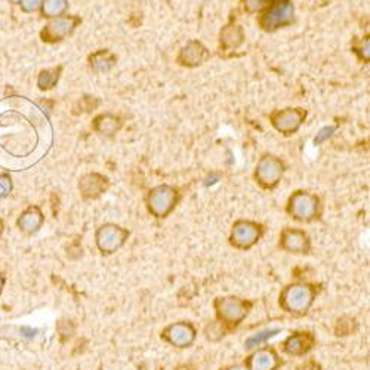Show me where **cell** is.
Here are the masks:
<instances>
[{
	"mask_svg": "<svg viewBox=\"0 0 370 370\" xmlns=\"http://www.w3.org/2000/svg\"><path fill=\"white\" fill-rule=\"evenodd\" d=\"M89 67L94 73L106 75L116 67L117 57L110 49H98L89 55Z\"/></svg>",
	"mask_w": 370,
	"mask_h": 370,
	"instance_id": "19",
	"label": "cell"
},
{
	"mask_svg": "<svg viewBox=\"0 0 370 370\" xmlns=\"http://www.w3.org/2000/svg\"><path fill=\"white\" fill-rule=\"evenodd\" d=\"M2 231H3V225H2V222H0V234H2Z\"/></svg>",
	"mask_w": 370,
	"mask_h": 370,
	"instance_id": "34",
	"label": "cell"
},
{
	"mask_svg": "<svg viewBox=\"0 0 370 370\" xmlns=\"http://www.w3.org/2000/svg\"><path fill=\"white\" fill-rule=\"evenodd\" d=\"M306 116L308 111L302 107H287L274 110L270 115V123L283 137H292L302 128Z\"/></svg>",
	"mask_w": 370,
	"mask_h": 370,
	"instance_id": "9",
	"label": "cell"
},
{
	"mask_svg": "<svg viewBox=\"0 0 370 370\" xmlns=\"http://www.w3.org/2000/svg\"><path fill=\"white\" fill-rule=\"evenodd\" d=\"M21 6L24 12H35L42 6V0H21Z\"/></svg>",
	"mask_w": 370,
	"mask_h": 370,
	"instance_id": "27",
	"label": "cell"
},
{
	"mask_svg": "<svg viewBox=\"0 0 370 370\" xmlns=\"http://www.w3.org/2000/svg\"><path fill=\"white\" fill-rule=\"evenodd\" d=\"M279 248L292 255H308L311 252V237L305 230L286 227L280 231Z\"/></svg>",
	"mask_w": 370,
	"mask_h": 370,
	"instance_id": "12",
	"label": "cell"
},
{
	"mask_svg": "<svg viewBox=\"0 0 370 370\" xmlns=\"http://www.w3.org/2000/svg\"><path fill=\"white\" fill-rule=\"evenodd\" d=\"M123 128V119L115 113H101L92 121V129L104 138H115Z\"/></svg>",
	"mask_w": 370,
	"mask_h": 370,
	"instance_id": "17",
	"label": "cell"
},
{
	"mask_svg": "<svg viewBox=\"0 0 370 370\" xmlns=\"http://www.w3.org/2000/svg\"><path fill=\"white\" fill-rule=\"evenodd\" d=\"M3 284H5V279L2 275H0V292H2V289H3Z\"/></svg>",
	"mask_w": 370,
	"mask_h": 370,
	"instance_id": "32",
	"label": "cell"
},
{
	"mask_svg": "<svg viewBox=\"0 0 370 370\" xmlns=\"http://www.w3.org/2000/svg\"><path fill=\"white\" fill-rule=\"evenodd\" d=\"M11 2H12V3H14V5H18V3H19V2H21V0H11Z\"/></svg>",
	"mask_w": 370,
	"mask_h": 370,
	"instance_id": "33",
	"label": "cell"
},
{
	"mask_svg": "<svg viewBox=\"0 0 370 370\" xmlns=\"http://www.w3.org/2000/svg\"><path fill=\"white\" fill-rule=\"evenodd\" d=\"M298 370H322V367L315 362H305L304 364L298 366Z\"/></svg>",
	"mask_w": 370,
	"mask_h": 370,
	"instance_id": "29",
	"label": "cell"
},
{
	"mask_svg": "<svg viewBox=\"0 0 370 370\" xmlns=\"http://www.w3.org/2000/svg\"><path fill=\"white\" fill-rule=\"evenodd\" d=\"M283 364L279 353L270 345L260 347L244 360V366L248 370H277Z\"/></svg>",
	"mask_w": 370,
	"mask_h": 370,
	"instance_id": "15",
	"label": "cell"
},
{
	"mask_svg": "<svg viewBox=\"0 0 370 370\" xmlns=\"http://www.w3.org/2000/svg\"><path fill=\"white\" fill-rule=\"evenodd\" d=\"M211 58V50L199 39H191L177 55V64L184 68H197Z\"/></svg>",
	"mask_w": 370,
	"mask_h": 370,
	"instance_id": "13",
	"label": "cell"
},
{
	"mask_svg": "<svg viewBox=\"0 0 370 370\" xmlns=\"http://www.w3.org/2000/svg\"><path fill=\"white\" fill-rule=\"evenodd\" d=\"M244 39L246 35L243 27L235 21H230L220 32V48L224 52H231V50L239 49L244 43Z\"/></svg>",
	"mask_w": 370,
	"mask_h": 370,
	"instance_id": "18",
	"label": "cell"
},
{
	"mask_svg": "<svg viewBox=\"0 0 370 370\" xmlns=\"http://www.w3.org/2000/svg\"><path fill=\"white\" fill-rule=\"evenodd\" d=\"M284 172L286 164L280 157L274 156V154H264L258 163H256L253 178L262 190L273 191L279 187Z\"/></svg>",
	"mask_w": 370,
	"mask_h": 370,
	"instance_id": "6",
	"label": "cell"
},
{
	"mask_svg": "<svg viewBox=\"0 0 370 370\" xmlns=\"http://www.w3.org/2000/svg\"><path fill=\"white\" fill-rule=\"evenodd\" d=\"M265 227L252 220H237L230 231V244L234 249L251 251L264 237Z\"/></svg>",
	"mask_w": 370,
	"mask_h": 370,
	"instance_id": "8",
	"label": "cell"
},
{
	"mask_svg": "<svg viewBox=\"0 0 370 370\" xmlns=\"http://www.w3.org/2000/svg\"><path fill=\"white\" fill-rule=\"evenodd\" d=\"M42 15L45 18L54 19L66 15L68 11V0H42Z\"/></svg>",
	"mask_w": 370,
	"mask_h": 370,
	"instance_id": "22",
	"label": "cell"
},
{
	"mask_svg": "<svg viewBox=\"0 0 370 370\" xmlns=\"http://www.w3.org/2000/svg\"><path fill=\"white\" fill-rule=\"evenodd\" d=\"M318 289L315 284L296 282L287 284L280 292L279 305L282 310L292 317H304L315 302Z\"/></svg>",
	"mask_w": 370,
	"mask_h": 370,
	"instance_id": "1",
	"label": "cell"
},
{
	"mask_svg": "<svg viewBox=\"0 0 370 370\" xmlns=\"http://www.w3.org/2000/svg\"><path fill=\"white\" fill-rule=\"evenodd\" d=\"M315 345V336L311 332H293L283 342V353L292 357H302L311 351Z\"/></svg>",
	"mask_w": 370,
	"mask_h": 370,
	"instance_id": "16",
	"label": "cell"
},
{
	"mask_svg": "<svg viewBox=\"0 0 370 370\" xmlns=\"http://www.w3.org/2000/svg\"><path fill=\"white\" fill-rule=\"evenodd\" d=\"M45 217L42 211L37 206H32L28 208L26 212H23L21 217L18 220V227L21 231L27 233V234H33L36 231L40 230V227L43 225Z\"/></svg>",
	"mask_w": 370,
	"mask_h": 370,
	"instance_id": "20",
	"label": "cell"
},
{
	"mask_svg": "<svg viewBox=\"0 0 370 370\" xmlns=\"http://www.w3.org/2000/svg\"><path fill=\"white\" fill-rule=\"evenodd\" d=\"M271 0H242L243 11L249 15L261 14L264 9L270 5Z\"/></svg>",
	"mask_w": 370,
	"mask_h": 370,
	"instance_id": "25",
	"label": "cell"
},
{
	"mask_svg": "<svg viewBox=\"0 0 370 370\" xmlns=\"http://www.w3.org/2000/svg\"><path fill=\"white\" fill-rule=\"evenodd\" d=\"M282 332V329L275 327V329H264V331L256 332L253 335H251L248 339L244 341V348L248 349V351H253V349L260 348L262 344H265L266 341H270L271 338L277 336Z\"/></svg>",
	"mask_w": 370,
	"mask_h": 370,
	"instance_id": "21",
	"label": "cell"
},
{
	"mask_svg": "<svg viewBox=\"0 0 370 370\" xmlns=\"http://www.w3.org/2000/svg\"><path fill=\"white\" fill-rule=\"evenodd\" d=\"M12 185H11V179H9L8 177H2L0 178V197L6 196V194L11 191Z\"/></svg>",
	"mask_w": 370,
	"mask_h": 370,
	"instance_id": "28",
	"label": "cell"
},
{
	"mask_svg": "<svg viewBox=\"0 0 370 370\" xmlns=\"http://www.w3.org/2000/svg\"><path fill=\"white\" fill-rule=\"evenodd\" d=\"M162 339L175 348L185 349L196 342L197 331L190 322L171 323L162 331Z\"/></svg>",
	"mask_w": 370,
	"mask_h": 370,
	"instance_id": "11",
	"label": "cell"
},
{
	"mask_svg": "<svg viewBox=\"0 0 370 370\" xmlns=\"http://www.w3.org/2000/svg\"><path fill=\"white\" fill-rule=\"evenodd\" d=\"M335 130H336V126H324V128H322L320 130H318L317 137L314 138L315 146H320L322 142H326L329 138H332Z\"/></svg>",
	"mask_w": 370,
	"mask_h": 370,
	"instance_id": "26",
	"label": "cell"
},
{
	"mask_svg": "<svg viewBox=\"0 0 370 370\" xmlns=\"http://www.w3.org/2000/svg\"><path fill=\"white\" fill-rule=\"evenodd\" d=\"M253 306L252 301L239 296H220L213 301V310L220 324L237 327L249 315Z\"/></svg>",
	"mask_w": 370,
	"mask_h": 370,
	"instance_id": "5",
	"label": "cell"
},
{
	"mask_svg": "<svg viewBox=\"0 0 370 370\" xmlns=\"http://www.w3.org/2000/svg\"><path fill=\"white\" fill-rule=\"evenodd\" d=\"M286 213L296 222L311 224L322 215L320 197L311 191L296 190L287 199Z\"/></svg>",
	"mask_w": 370,
	"mask_h": 370,
	"instance_id": "2",
	"label": "cell"
},
{
	"mask_svg": "<svg viewBox=\"0 0 370 370\" xmlns=\"http://www.w3.org/2000/svg\"><path fill=\"white\" fill-rule=\"evenodd\" d=\"M295 23V5L292 0H271L260 14L258 24L265 33H275Z\"/></svg>",
	"mask_w": 370,
	"mask_h": 370,
	"instance_id": "4",
	"label": "cell"
},
{
	"mask_svg": "<svg viewBox=\"0 0 370 370\" xmlns=\"http://www.w3.org/2000/svg\"><path fill=\"white\" fill-rule=\"evenodd\" d=\"M21 333L26 338H35L39 333V331H37V329H32V327H23L21 329Z\"/></svg>",
	"mask_w": 370,
	"mask_h": 370,
	"instance_id": "30",
	"label": "cell"
},
{
	"mask_svg": "<svg viewBox=\"0 0 370 370\" xmlns=\"http://www.w3.org/2000/svg\"><path fill=\"white\" fill-rule=\"evenodd\" d=\"M130 231L115 222H106L98 227L95 233V244L101 255L110 256L125 248Z\"/></svg>",
	"mask_w": 370,
	"mask_h": 370,
	"instance_id": "7",
	"label": "cell"
},
{
	"mask_svg": "<svg viewBox=\"0 0 370 370\" xmlns=\"http://www.w3.org/2000/svg\"><path fill=\"white\" fill-rule=\"evenodd\" d=\"M353 52L357 55V58L363 63H369L370 61V37L366 35L360 40H356L353 43Z\"/></svg>",
	"mask_w": 370,
	"mask_h": 370,
	"instance_id": "24",
	"label": "cell"
},
{
	"mask_svg": "<svg viewBox=\"0 0 370 370\" xmlns=\"http://www.w3.org/2000/svg\"><path fill=\"white\" fill-rule=\"evenodd\" d=\"M221 370H248V369H246L244 364H231V366H227Z\"/></svg>",
	"mask_w": 370,
	"mask_h": 370,
	"instance_id": "31",
	"label": "cell"
},
{
	"mask_svg": "<svg viewBox=\"0 0 370 370\" xmlns=\"http://www.w3.org/2000/svg\"><path fill=\"white\" fill-rule=\"evenodd\" d=\"M61 71H63V67L43 70L42 73L39 75V79H37V85H39V88L42 89V90H49V89H52V88L58 84L59 76H61Z\"/></svg>",
	"mask_w": 370,
	"mask_h": 370,
	"instance_id": "23",
	"label": "cell"
},
{
	"mask_svg": "<svg viewBox=\"0 0 370 370\" xmlns=\"http://www.w3.org/2000/svg\"><path fill=\"white\" fill-rule=\"evenodd\" d=\"M110 178L99 172H88L79 179V191L84 200H97L108 191Z\"/></svg>",
	"mask_w": 370,
	"mask_h": 370,
	"instance_id": "14",
	"label": "cell"
},
{
	"mask_svg": "<svg viewBox=\"0 0 370 370\" xmlns=\"http://www.w3.org/2000/svg\"><path fill=\"white\" fill-rule=\"evenodd\" d=\"M80 24L81 18L79 15H61L58 18L50 19L42 32H40V37L46 43H57L73 35Z\"/></svg>",
	"mask_w": 370,
	"mask_h": 370,
	"instance_id": "10",
	"label": "cell"
},
{
	"mask_svg": "<svg viewBox=\"0 0 370 370\" xmlns=\"http://www.w3.org/2000/svg\"><path fill=\"white\" fill-rule=\"evenodd\" d=\"M182 196L179 188L171 184H159L153 187L146 197L148 213L156 220H164L177 209Z\"/></svg>",
	"mask_w": 370,
	"mask_h": 370,
	"instance_id": "3",
	"label": "cell"
}]
</instances>
